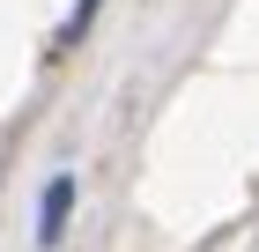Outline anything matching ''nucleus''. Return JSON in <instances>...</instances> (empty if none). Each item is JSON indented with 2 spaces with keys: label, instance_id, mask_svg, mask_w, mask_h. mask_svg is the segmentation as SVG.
I'll use <instances>...</instances> for the list:
<instances>
[{
  "label": "nucleus",
  "instance_id": "obj_1",
  "mask_svg": "<svg viewBox=\"0 0 259 252\" xmlns=\"http://www.w3.org/2000/svg\"><path fill=\"white\" fill-rule=\"evenodd\" d=\"M67 215H74V171H60V178L37 193V245H45V252L67 237Z\"/></svg>",
  "mask_w": 259,
  "mask_h": 252
},
{
  "label": "nucleus",
  "instance_id": "obj_2",
  "mask_svg": "<svg viewBox=\"0 0 259 252\" xmlns=\"http://www.w3.org/2000/svg\"><path fill=\"white\" fill-rule=\"evenodd\" d=\"M89 15H97V0H74V15H67V30H60V45H74L81 30H89Z\"/></svg>",
  "mask_w": 259,
  "mask_h": 252
}]
</instances>
